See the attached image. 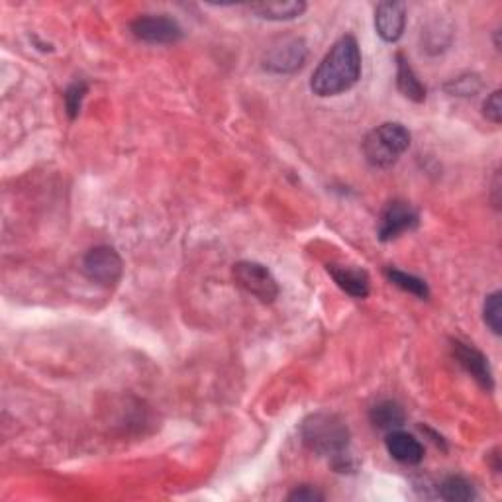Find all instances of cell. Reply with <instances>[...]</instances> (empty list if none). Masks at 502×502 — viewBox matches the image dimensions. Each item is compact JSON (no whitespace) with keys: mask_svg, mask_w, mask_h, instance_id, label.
Listing matches in <instances>:
<instances>
[{"mask_svg":"<svg viewBox=\"0 0 502 502\" xmlns=\"http://www.w3.org/2000/svg\"><path fill=\"white\" fill-rule=\"evenodd\" d=\"M361 77V50L353 35H341L316 67L310 89L316 96H338L358 84Z\"/></svg>","mask_w":502,"mask_h":502,"instance_id":"cell-1","label":"cell"},{"mask_svg":"<svg viewBox=\"0 0 502 502\" xmlns=\"http://www.w3.org/2000/svg\"><path fill=\"white\" fill-rule=\"evenodd\" d=\"M300 439L316 456L338 459L348 453L351 432L341 416L334 412H314L302 420Z\"/></svg>","mask_w":502,"mask_h":502,"instance_id":"cell-2","label":"cell"},{"mask_svg":"<svg viewBox=\"0 0 502 502\" xmlns=\"http://www.w3.org/2000/svg\"><path fill=\"white\" fill-rule=\"evenodd\" d=\"M410 132L399 122H385L367 133L361 150L371 167L389 169L410 148Z\"/></svg>","mask_w":502,"mask_h":502,"instance_id":"cell-3","label":"cell"},{"mask_svg":"<svg viewBox=\"0 0 502 502\" xmlns=\"http://www.w3.org/2000/svg\"><path fill=\"white\" fill-rule=\"evenodd\" d=\"M236 285L246 290L248 295L261 300L263 304H271L279 297V283L269 269L257 261H238L231 269Z\"/></svg>","mask_w":502,"mask_h":502,"instance_id":"cell-4","label":"cell"},{"mask_svg":"<svg viewBox=\"0 0 502 502\" xmlns=\"http://www.w3.org/2000/svg\"><path fill=\"white\" fill-rule=\"evenodd\" d=\"M122 271H124L122 257L110 246L93 248L83 257L84 277L101 287H114L122 277Z\"/></svg>","mask_w":502,"mask_h":502,"instance_id":"cell-5","label":"cell"},{"mask_svg":"<svg viewBox=\"0 0 502 502\" xmlns=\"http://www.w3.org/2000/svg\"><path fill=\"white\" fill-rule=\"evenodd\" d=\"M309 47L302 38H283L271 45L263 55V69L277 75H290L306 64Z\"/></svg>","mask_w":502,"mask_h":502,"instance_id":"cell-6","label":"cell"},{"mask_svg":"<svg viewBox=\"0 0 502 502\" xmlns=\"http://www.w3.org/2000/svg\"><path fill=\"white\" fill-rule=\"evenodd\" d=\"M130 30L133 38L152 45H169L182 40V28L179 26V22L167 15H143L132 22Z\"/></svg>","mask_w":502,"mask_h":502,"instance_id":"cell-7","label":"cell"},{"mask_svg":"<svg viewBox=\"0 0 502 502\" xmlns=\"http://www.w3.org/2000/svg\"><path fill=\"white\" fill-rule=\"evenodd\" d=\"M420 224V214L407 201H390L379 218L377 236L381 241H393L404 231H412Z\"/></svg>","mask_w":502,"mask_h":502,"instance_id":"cell-8","label":"cell"},{"mask_svg":"<svg viewBox=\"0 0 502 502\" xmlns=\"http://www.w3.org/2000/svg\"><path fill=\"white\" fill-rule=\"evenodd\" d=\"M451 353L453 358H456V361L461 365V369L468 375H471L475 381L479 383L481 389L491 393L495 389V379L487 355L481 349H477L473 344H468V341H461V340H451Z\"/></svg>","mask_w":502,"mask_h":502,"instance_id":"cell-9","label":"cell"},{"mask_svg":"<svg viewBox=\"0 0 502 502\" xmlns=\"http://www.w3.org/2000/svg\"><path fill=\"white\" fill-rule=\"evenodd\" d=\"M404 28H407V5L397 3V0H387V3L377 5L375 30L381 35V40L389 44L399 42Z\"/></svg>","mask_w":502,"mask_h":502,"instance_id":"cell-10","label":"cell"},{"mask_svg":"<svg viewBox=\"0 0 502 502\" xmlns=\"http://www.w3.org/2000/svg\"><path fill=\"white\" fill-rule=\"evenodd\" d=\"M328 273L332 275L336 285L353 299H365L371 292V279L359 267L330 263Z\"/></svg>","mask_w":502,"mask_h":502,"instance_id":"cell-11","label":"cell"},{"mask_svg":"<svg viewBox=\"0 0 502 502\" xmlns=\"http://www.w3.org/2000/svg\"><path fill=\"white\" fill-rule=\"evenodd\" d=\"M385 446L389 456L402 465H418L424 459V446L408 432H402V430L389 432Z\"/></svg>","mask_w":502,"mask_h":502,"instance_id":"cell-12","label":"cell"},{"mask_svg":"<svg viewBox=\"0 0 502 502\" xmlns=\"http://www.w3.org/2000/svg\"><path fill=\"white\" fill-rule=\"evenodd\" d=\"M397 87L412 103L420 104V103L426 101L424 83L414 73L407 55L400 54V52L397 54Z\"/></svg>","mask_w":502,"mask_h":502,"instance_id":"cell-13","label":"cell"},{"mask_svg":"<svg viewBox=\"0 0 502 502\" xmlns=\"http://www.w3.org/2000/svg\"><path fill=\"white\" fill-rule=\"evenodd\" d=\"M369 418L377 430L393 432L400 430L404 422H407V412H404L400 404L395 400H381L371 408Z\"/></svg>","mask_w":502,"mask_h":502,"instance_id":"cell-14","label":"cell"},{"mask_svg":"<svg viewBox=\"0 0 502 502\" xmlns=\"http://www.w3.org/2000/svg\"><path fill=\"white\" fill-rule=\"evenodd\" d=\"M250 10L263 20L289 22L304 15L306 3H302V0H292V3H261V5H251Z\"/></svg>","mask_w":502,"mask_h":502,"instance_id":"cell-15","label":"cell"},{"mask_svg":"<svg viewBox=\"0 0 502 502\" xmlns=\"http://www.w3.org/2000/svg\"><path fill=\"white\" fill-rule=\"evenodd\" d=\"M438 495H439V498L449 500V502H469V500L477 498L475 487L459 475L446 477V479L438 487Z\"/></svg>","mask_w":502,"mask_h":502,"instance_id":"cell-16","label":"cell"},{"mask_svg":"<svg viewBox=\"0 0 502 502\" xmlns=\"http://www.w3.org/2000/svg\"><path fill=\"white\" fill-rule=\"evenodd\" d=\"M385 277L395 287L402 289L404 292H410V295L418 297L422 300H426L428 297H430V289H428L426 281L420 279V277L410 275V273H404V271H400V269H397V267H387L385 269Z\"/></svg>","mask_w":502,"mask_h":502,"instance_id":"cell-17","label":"cell"},{"mask_svg":"<svg viewBox=\"0 0 502 502\" xmlns=\"http://www.w3.org/2000/svg\"><path fill=\"white\" fill-rule=\"evenodd\" d=\"M483 320L495 336L502 332V295L500 290L491 292L483 304Z\"/></svg>","mask_w":502,"mask_h":502,"instance_id":"cell-18","label":"cell"},{"mask_svg":"<svg viewBox=\"0 0 502 502\" xmlns=\"http://www.w3.org/2000/svg\"><path fill=\"white\" fill-rule=\"evenodd\" d=\"M483 83L477 75H461L446 84V91L453 96H473L481 91Z\"/></svg>","mask_w":502,"mask_h":502,"instance_id":"cell-19","label":"cell"},{"mask_svg":"<svg viewBox=\"0 0 502 502\" xmlns=\"http://www.w3.org/2000/svg\"><path fill=\"white\" fill-rule=\"evenodd\" d=\"M87 83L84 81H75L71 84V87L65 91L64 99H65V108H67V114L69 118H77V114L81 113V104H83V99L84 94H87Z\"/></svg>","mask_w":502,"mask_h":502,"instance_id":"cell-20","label":"cell"},{"mask_svg":"<svg viewBox=\"0 0 502 502\" xmlns=\"http://www.w3.org/2000/svg\"><path fill=\"white\" fill-rule=\"evenodd\" d=\"M502 93L500 91H495L493 94L487 96V101L483 103V114L487 120H491L493 124H500L502 122Z\"/></svg>","mask_w":502,"mask_h":502,"instance_id":"cell-21","label":"cell"},{"mask_svg":"<svg viewBox=\"0 0 502 502\" xmlns=\"http://www.w3.org/2000/svg\"><path fill=\"white\" fill-rule=\"evenodd\" d=\"M287 500H290V502H318V500H324V495L310 485H302V487H297L295 491L287 497Z\"/></svg>","mask_w":502,"mask_h":502,"instance_id":"cell-22","label":"cell"}]
</instances>
